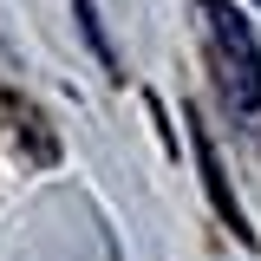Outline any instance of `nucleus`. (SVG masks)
<instances>
[{
    "label": "nucleus",
    "instance_id": "obj_1",
    "mask_svg": "<svg viewBox=\"0 0 261 261\" xmlns=\"http://www.w3.org/2000/svg\"><path fill=\"white\" fill-rule=\"evenodd\" d=\"M202 27H209V53H216V79L235 111H255L261 105V46L248 20L228 7V0H202Z\"/></svg>",
    "mask_w": 261,
    "mask_h": 261
},
{
    "label": "nucleus",
    "instance_id": "obj_2",
    "mask_svg": "<svg viewBox=\"0 0 261 261\" xmlns=\"http://www.w3.org/2000/svg\"><path fill=\"white\" fill-rule=\"evenodd\" d=\"M196 157H202V176H209V196H216V209H222L228 222L242 228V209H235V196H228V183H222V170H216V150H209V137L196 130Z\"/></svg>",
    "mask_w": 261,
    "mask_h": 261
},
{
    "label": "nucleus",
    "instance_id": "obj_3",
    "mask_svg": "<svg viewBox=\"0 0 261 261\" xmlns=\"http://www.w3.org/2000/svg\"><path fill=\"white\" fill-rule=\"evenodd\" d=\"M79 7V33H85V46L98 53V65H118L111 59V39H105V27H98V0H72Z\"/></svg>",
    "mask_w": 261,
    "mask_h": 261
}]
</instances>
